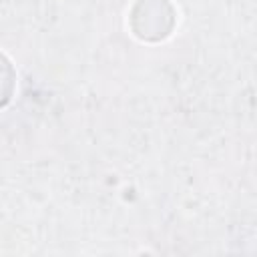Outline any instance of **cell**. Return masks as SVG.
Instances as JSON below:
<instances>
[{"label":"cell","instance_id":"obj_2","mask_svg":"<svg viewBox=\"0 0 257 257\" xmlns=\"http://www.w3.org/2000/svg\"><path fill=\"white\" fill-rule=\"evenodd\" d=\"M14 78H16V74H14L10 60L0 52V106H4L12 96Z\"/></svg>","mask_w":257,"mask_h":257},{"label":"cell","instance_id":"obj_1","mask_svg":"<svg viewBox=\"0 0 257 257\" xmlns=\"http://www.w3.org/2000/svg\"><path fill=\"white\" fill-rule=\"evenodd\" d=\"M137 12L147 14V20H133L131 26L135 34L143 40H159L165 38L175 22V12L169 0H139L135 4Z\"/></svg>","mask_w":257,"mask_h":257}]
</instances>
